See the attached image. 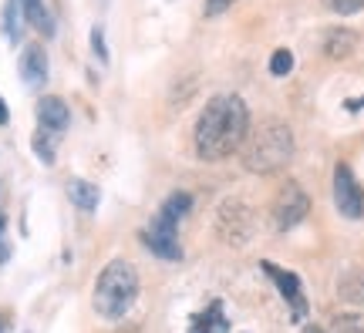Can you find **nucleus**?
I'll use <instances>...</instances> for the list:
<instances>
[{"mask_svg":"<svg viewBox=\"0 0 364 333\" xmlns=\"http://www.w3.org/2000/svg\"><path fill=\"white\" fill-rule=\"evenodd\" d=\"M21 11H24L27 24H34L41 34H48V38L54 34V21L48 13V7H44V0H21Z\"/></svg>","mask_w":364,"mask_h":333,"instance_id":"f8f14e48","label":"nucleus"},{"mask_svg":"<svg viewBox=\"0 0 364 333\" xmlns=\"http://www.w3.org/2000/svg\"><path fill=\"white\" fill-rule=\"evenodd\" d=\"M38 121H41V129H48V131H65L68 129V121H71V115H68V104L61 102V98H41L38 102Z\"/></svg>","mask_w":364,"mask_h":333,"instance_id":"1a4fd4ad","label":"nucleus"},{"mask_svg":"<svg viewBox=\"0 0 364 333\" xmlns=\"http://www.w3.org/2000/svg\"><path fill=\"white\" fill-rule=\"evenodd\" d=\"M226 330H230V323L223 317V303L216 300V303H209V310H203V313L196 317L189 333H226Z\"/></svg>","mask_w":364,"mask_h":333,"instance_id":"9d476101","label":"nucleus"},{"mask_svg":"<svg viewBox=\"0 0 364 333\" xmlns=\"http://www.w3.org/2000/svg\"><path fill=\"white\" fill-rule=\"evenodd\" d=\"M139 296V273L125 259H112L95 283V313L102 320H122Z\"/></svg>","mask_w":364,"mask_h":333,"instance_id":"f03ea898","label":"nucleus"},{"mask_svg":"<svg viewBox=\"0 0 364 333\" xmlns=\"http://www.w3.org/2000/svg\"><path fill=\"white\" fill-rule=\"evenodd\" d=\"M21 17H24V11H21V0H7V4H4V34H7L14 44L21 40V31H24Z\"/></svg>","mask_w":364,"mask_h":333,"instance_id":"4468645a","label":"nucleus"},{"mask_svg":"<svg viewBox=\"0 0 364 333\" xmlns=\"http://www.w3.org/2000/svg\"><path fill=\"white\" fill-rule=\"evenodd\" d=\"M334 202H338V212L348 219H361L364 216V189L358 185L354 172L344 162L334 168Z\"/></svg>","mask_w":364,"mask_h":333,"instance_id":"39448f33","label":"nucleus"},{"mask_svg":"<svg viewBox=\"0 0 364 333\" xmlns=\"http://www.w3.org/2000/svg\"><path fill=\"white\" fill-rule=\"evenodd\" d=\"M68 195H71V202L78 205L81 212H95L98 209V185H91L85 179H75L68 185Z\"/></svg>","mask_w":364,"mask_h":333,"instance_id":"ddd939ff","label":"nucleus"},{"mask_svg":"<svg viewBox=\"0 0 364 333\" xmlns=\"http://www.w3.org/2000/svg\"><path fill=\"white\" fill-rule=\"evenodd\" d=\"M324 4L338 13H358L364 7V0H324Z\"/></svg>","mask_w":364,"mask_h":333,"instance_id":"a211bd4d","label":"nucleus"},{"mask_svg":"<svg viewBox=\"0 0 364 333\" xmlns=\"http://www.w3.org/2000/svg\"><path fill=\"white\" fill-rule=\"evenodd\" d=\"M338 293L344 296V300H351V303H364V273L358 269V273H348L344 280H341Z\"/></svg>","mask_w":364,"mask_h":333,"instance_id":"2eb2a0df","label":"nucleus"},{"mask_svg":"<svg viewBox=\"0 0 364 333\" xmlns=\"http://www.w3.org/2000/svg\"><path fill=\"white\" fill-rule=\"evenodd\" d=\"M348 108H351V111H358V108H364V98H361V102H348Z\"/></svg>","mask_w":364,"mask_h":333,"instance_id":"4be33fe9","label":"nucleus"},{"mask_svg":"<svg viewBox=\"0 0 364 333\" xmlns=\"http://www.w3.org/2000/svg\"><path fill=\"white\" fill-rule=\"evenodd\" d=\"M189 205H193V195L189 192H172L169 199H166V205L159 209V216L149 222V229H145V246L156 253V256L162 259H182V246H179V236H176V229H179V219L189 212Z\"/></svg>","mask_w":364,"mask_h":333,"instance_id":"20e7f679","label":"nucleus"},{"mask_svg":"<svg viewBox=\"0 0 364 333\" xmlns=\"http://www.w3.org/2000/svg\"><path fill=\"white\" fill-rule=\"evenodd\" d=\"M21 77L27 84H44L48 77V54L41 44H27L24 54H21Z\"/></svg>","mask_w":364,"mask_h":333,"instance_id":"6e6552de","label":"nucleus"},{"mask_svg":"<svg viewBox=\"0 0 364 333\" xmlns=\"http://www.w3.org/2000/svg\"><path fill=\"white\" fill-rule=\"evenodd\" d=\"M34 152H38V158L44 165H51L54 162V131L38 129V135H34Z\"/></svg>","mask_w":364,"mask_h":333,"instance_id":"dca6fc26","label":"nucleus"},{"mask_svg":"<svg viewBox=\"0 0 364 333\" xmlns=\"http://www.w3.org/2000/svg\"><path fill=\"white\" fill-rule=\"evenodd\" d=\"M304 333H324V330H317V327H307V330H304Z\"/></svg>","mask_w":364,"mask_h":333,"instance_id":"5701e85b","label":"nucleus"},{"mask_svg":"<svg viewBox=\"0 0 364 333\" xmlns=\"http://www.w3.org/2000/svg\"><path fill=\"white\" fill-rule=\"evenodd\" d=\"M91 48H95V54H98L102 61H108V48H105V34H102V27H95V31H91Z\"/></svg>","mask_w":364,"mask_h":333,"instance_id":"6ab92c4d","label":"nucleus"},{"mask_svg":"<svg viewBox=\"0 0 364 333\" xmlns=\"http://www.w3.org/2000/svg\"><path fill=\"white\" fill-rule=\"evenodd\" d=\"M250 129V111L243 98L236 94H216L203 108V115L196 121V152L199 158L220 162L230 152H236Z\"/></svg>","mask_w":364,"mask_h":333,"instance_id":"f257e3e1","label":"nucleus"},{"mask_svg":"<svg viewBox=\"0 0 364 333\" xmlns=\"http://www.w3.org/2000/svg\"><path fill=\"white\" fill-rule=\"evenodd\" d=\"M7 118H11V115H7V104L0 102V125H7Z\"/></svg>","mask_w":364,"mask_h":333,"instance_id":"412c9836","label":"nucleus"},{"mask_svg":"<svg viewBox=\"0 0 364 333\" xmlns=\"http://www.w3.org/2000/svg\"><path fill=\"white\" fill-rule=\"evenodd\" d=\"M294 155V138H290V129L280 125V121H267L253 138H250L247 152H243V165L250 172H280V168L290 162Z\"/></svg>","mask_w":364,"mask_h":333,"instance_id":"7ed1b4c3","label":"nucleus"},{"mask_svg":"<svg viewBox=\"0 0 364 333\" xmlns=\"http://www.w3.org/2000/svg\"><path fill=\"white\" fill-rule=\"evenodd\" d=\"M236 0H206V17H216V13H223L226 7H233Z\"/></svg>","mask_w":364,"mask_h":333,"instance_id":"aec40b11","label":"nucleus"},{"mask_svg":"<svg viewBox=\"0 0 364 333\" xmlns=\"http://www.w3.org/2000/svg\"><path fill=\"white\" fill-rule=\"evenodd\" d=\"M307 209H311V199L304 195V189L294 185V182H287L284 192L277 195V205H273V212H277V226H280V229L297 226L300 219L307 216Z\"/></svg>","mask_w":364,"mask_h":333,"instance_id":"0eeeda50","label":"nucleus"},{"mask_svg":"<svg viewBox=\"0 0 364 333\" xmlns=\"http://www.w3.org/2000/svg\"><path fill=\"white\" fill-rule=\"evenodd\" d=\"M290 67H294V54L287 51V48L273 51V58H270V75L284 77V75H290Z\"/></svg>","mask_w":364,"mask_h":333,"instance_id":"f3484780","label":"nucleus"},{"mask_svg":"<svg viewBox=\"0 0 364 333\" xmlns=\"http://www.w3.org/2000/svg\"><path fill=\"white\" fill-rule=\"evenodd\" d=\"M354 44H358V34H354V31L334 27V31H327L324 51H327V58H348V54L354 51Z\"/></svg>","mask_w":364,"mask_h":333,"instance_id":"9b49d317","label":"nucleus"},{"mask_svg":"<svg viewBox=\"0 0 364 333\" xmlns=\"http://www.w3.org/2000/svg\"><path fill=\"white\" fill-rule=\"evenodd\" d=\"M263 273H267V276L277 283L280 296H284L287 307H290V317H294V323H300L304 317H307V296H304V290H300L297 273H287V269L273 266V263H263Z\"/></svg>","mask_w":364,"mask_h":333,"instance_id":"423d86ee","label":"nucleus"}]
</instances>
